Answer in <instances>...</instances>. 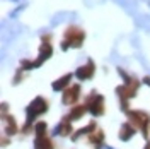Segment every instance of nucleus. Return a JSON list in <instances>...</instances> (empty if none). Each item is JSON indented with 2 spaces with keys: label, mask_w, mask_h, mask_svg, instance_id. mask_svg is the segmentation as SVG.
<instances>
[{
  "label": "nucleus",
  "mask_w": 150,
  "mask_h": 149,
  "mask_svg": "<svg viewBox=\"0 0 150 149\" xmlns=\"http://www.w3.org/2000/svg\"><path fill=\"white\" fill-rule=\"evenodd\" d=\"M118 72H120L126 81H125L123 86L116 87V93H118V96H120V100H121V103H123V110L128 113V100H130V98H135L137 89H138V82H137L135 79H130V77L125 74L123 70H120V69H118Z\"/></svg>",
  "instance_id": "f257e3e1"
},
{
  "label": "nucleus",
  "mask_w": 150,
  "mask_h": 149,
  "mask_svg": "<svg viewBox=\"0 0 150 149\" xmlns=\"http://www.w3.org/2000/svg\"><path fill=\"white\" fill-rule=\"evenodd\" d=\"M46 110H48V101L45 98H41V96L34 98L33 101L29 103L28 108H26V115H28V118H26V130L34 123V120H36L38 117L43 115Z\"/></svg>",
  "instance_id": "f03ea898"
},
{
  "label": "nucleus",
  "mask_w": 150,
  "mask_h": 149,
  "mask_svg": "<svg viewBox=\"0 0 150 149\" xmlns=\"http://www.w3.org/2000/svg\"><path fill=\"white\" fill-rule=\"evenodd\" d=\"M84 31L79 29L77 26H70L67 29L65 36H63V41H62V50H68V48H79L82 47L84 43Z\"/></svg>",
  "instance_id": "7ed1b4c3"
},
{
  "label": "nucleus",
  "mask_w": 150,
  "mask_h": 149,
  "mask_svg": "<svg viewBox=\"0 0 150 149\" xmlns=\"http://www.w3.org/2000/svg\"><path fill=\"white\" fill-rule=\"evenodd\" d=\"M48 125L45 122L36 123V139H34V149H53V140L48 137Z\"/></svg>",
  "instance_id": "20e7f679"
},
{
  "label": "nucleus",
  "mask_w": 150,
  "mask_h": 149,
  "mask_svg": "<svg viewBox=\"0 0 150 149\" xmlns=\"http://www.w3.org/2000/svg\"><path fill=\"white\" fill-rule=\"evenodd\" d=\"M128 118H130V123L138 129V130L143 132V135L147 137L149 134V129H150V117L147 113L143 112H128Z\"/></svg>",
  "instance_id": "39448f33"
},
{
  "label": "nucleus",
  "mask_w": 150,
  "mask_h": 149,
  "mask_svg": "<svg viewBox=\"0 0 150 149\" xmlns=\"http://www.w3.org/2000/svg\"><path fill=\"white\" fill-rule=\"evenodd\" d=\"M87 112H91L94 117H101L104 113V98L97 93H91V96L85 101Z\"/></svg>",
  "instance_id": "423d86ee"
},
{
  "label": "nucleus",
  "mask_w": 150,
  "mask_h": 149,
  "mask_svg": "<svg viewBox=\"0 0 150 149\" xmlns=\"http://www.w3.org/2000/svg\"><path fill=\"white\" fill-rule=\"evenodd\" d=\"M51 55H53V47H51L48 41H43V45L39 48V58L34 60V62H26V64H22V69H34V67H39L43 62H46Z\"/></svg>",
  "instance_id": "0eeeda50"
},
{
  "label": "nucleus",
  "mask_w": 150,
  "mask_h": 149,
  "mask_svg": "<svg viewBox=\"0 0 150 149\" xmlns=\"http://www.w3.org/2000/svg\"><path fill=\"white\" fill-rule=\"evenodd\" d=\"M79 98H80V86H79V84H72L68 89L63 91L62 101L65 103V105H74Z\"/></svg>",
  "instance_id": "6e6552de"
},
{
  "label": "nucleus",
  "mask_w": 150,
  "mask_h": 149,
  "mask_svg": "<svg viewBox=\"0 0 150 149\" xmlns=\"http://www.w3.org/2000/svg\"><path fill=\"white\" fill-rule=\"evenodd\" d=\"M96 72V67H94V62L92 60H89L85 65L79 67L77 70H75V75H77V79L79 81H87V79H91Z\"/></svg>",
  "instance_id": "1a4fd4ad"
},
{
  "label": "nucleus",
  "mask_w": 150,
  "mask_h": 149,
  "mask_svg": "<svg viewBox=\"0 0 150 149\" xmlns=\"http://www.w3.org/2000/svg\"><path fill=\"white\" fill-rule=\"evenodd\" d=\"M56 135H62V137H65V135H70L72 134V120H68V118H63V120L58 123V127H56Z\"/></svg>",
  "instance_id": "9d476101"
},
{
  "label": "nucleus",
  "mask_w": 150,
  "mask_h": 149,
  "mask_svg": "<svg viewBox=\"0 0 150 149\" xmlns=\"http://www.w3.org/2000/svg\"><path fill=\"white\" fill-rule=\"evenodd\" d=\"M135 132H137V129L131 125L130 122H126V123H123L121 129H120V139L121 140H130L133 135H135Z\"/></svg>",
  "instance_id": "9b49d317"
},
{
  "label": "nucleus",
  "mask_w": 150,
  "mask_h": 149,
  "mask_svg": "<svg viewBox=\"0 0 150 149\" xmlns=\"http://www.w3.org/2000/svg\"><path fill=\"white\" fill-rule=\"evenodd\" d=\"M85 112H87V108H85V105H79V106H74V108H72V112L68 113V117H67V118H68V120H79V118H82V117H84L85 115Z\"/></svg>",
  "instance_id": "f8f14e48"
},
{
  "label": "nucleus",
  "mask_w": 150,
  "mask_h": 149,
  "mask_svg": "<svg viewBox=\"0 0 150 149\" xmlns=\"http://www.w3.org/2000/svg\"><path fill=\"white\" fill-rule=\"evenodd\" d=\"M4 120H5V134H7V135H14V134L17 132L16 118L10 117V115H4Z\"/></svg>",
  "instance_id": "ddd939ff"
},
{
  "label": "nucleus",
  "mask_w": 150,
  "mask_h": 149,
  "mask_svg": "<svg viewBox=\"0 0 150 149\" xmlns=\"http://www.w3.org/2000/svg\"><path fill=\"white\" fill-rule=\"evenodd\" d=\"M70 79H72V74H65L63 77H60L56 82H53V89L55 91H65V87L68 86Z\"/></svg>",
  "instance_id": "4468645a"
},
{
  "label": "nucleus",
  "mask_w": 150,
  "mask_h": 149,
  "mask_svg": "<svg viewBox=\"0 0 150 149\" xmlns=\"http://www.w3.org/2000/svg\"><path fill=\"white\" fill-rule=\"evenodd\" d=\"M94 130H96V123H94V122H91L89 125H85L84 129H79V130L75 132L74 135H72V139L77 140L79 137H80V135H84V134H89V135H91V134H92Z\"/></svg>",
  "instance_id": "2eb2a0df"
},
{
  "label": "nucleus",
  "mask_w": 150,
  "mask_h": 149,
  "mask_svg": "<svg viewBox=\"0 0 150 149\" xmlns=\"http://www.w3.org/2000/svg\"><path fill=\"white\" fill-rule=\"evenodd\" d=\"M89 140H91V142H94L96 146H101V142H103V132L97 130L96 134L92 132V134H91V137H89Z\"/></svg>",
  "instance_id": "dca6fc26"
},
{
  "label": "nucleus",
  "mask_w": 150,
  "mask_h": 149,
  "mask_svg": "<svg viewBox=\"0 0 150 149\" xmlns=\"http://www.w3.org/2000/svg\"><path fill=\"white\" fill-rule=\"evenodd\" d=\"M143 81H145V82H147V84H150V77H145Z\"/></svg>",
  "instance_id": "f3484780"
},
{
  "label": "nucleus",
  "mask_w": 150,
  "mask_h": 149,
  "mask_svg": "<svg viewBox=\"0 0 150 149\" xmlns=\"http://www.w3.org/2000/svg\"><path fill=\"white\" fill-rule=\"evenodd\" d=\"M143 149H150V142H147V146H145Z\"/></svg>",
  "instance_id": "a211bd4d"
}]
</instances>
